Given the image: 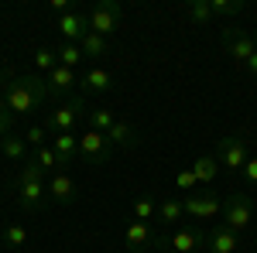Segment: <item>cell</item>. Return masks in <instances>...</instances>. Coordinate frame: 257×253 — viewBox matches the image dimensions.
Instances as JSON below:
<instances>
[{"mask_svg":"<svg viewBox=\"0 0 257 253\" xmlns=\"http://www.w3.org/2000/svg\"><path fill=\"white\" fill-rule=\"evenodd\" d=\"M48 96H52V93H48L45 76H38V72H31V76H14V72L0 69V99L7 103V110H11L14 117H31Z\"/></svg>","mask_w":257,"mask_h":253,"instance_id":"1","label":"cell"},{"mask_svg":"<svg viewBox=\"0 0 257 253\" xmlns=\"http://www.w3.org/2000/svg\"><path fill=\"white\" fill-rule=\"evenodd\" d=\"M14 198H18L21 212L38 215L48 209V181H45V171H41L35 161H24L21 164L18 178H14Z\"/></svg>","mask_w":257,"mask_h":253,"instance_id":"2","label":"cell"},{"mask_svg":"<svg viewBox=\"0 0 257 253\" xmlns=\"http://www.w3.org/2000/svg\"><path fill=\"white\" fill-rule=\"evenodd\" d=\"M257 219V209L247 192H233L230 198H223V226H230L233 233H247Z\"/></svg>","mask_w":257,"mask_h":253,"instance_id":"3","label":"cell"},{"mask_svg":"<svg viewBox=\"0 0 257 253\" xmlns=\"http://www.w3.org/2000/svg\"><path fill=\"white\" fill-rule=\"evenodd\" d=\"M89 110H86V99L82 96H69L62 106H55L52 113H48V134H76V123H79L82 117H86Z\"/></svg>","mask_w":257,"mask_h":253,"instance_id":"4","label":"cell"},{"mask_svg":"<svg viewBox=\"0 0 257 253\" xmlns=\"http://www.w3.org/2000/svg\"><path fill=\"white\" fill-rule=\"evenodd\" d=\"M216 161H219V168H226L230 175H233V171H243V164L250 161V144H247V134L219 137Z\"/></svg>","mask_w":257,"mask_h":253,"instance_id":"5","label":"cell"},{"mask_svg":"<svg viewBox=\"0 0 257 253\" xmlns=\"http://www.w3.org/2000/svg\"><path fill=\"white\" fill-rule=\"evenodd\" d=\"M219 45H223V52H226L233 62H240V65H247V59L257 52V38L250 35V31H243V28H233V24L223 28Z\"/></svg>","mask_w":257,"mask_h":253,"instance_id":"6","label":"cell"},{"mask_svg":"<svg viewBox=\"0 0 257 253\" xmlns=\"http://www.w3.org/2000/svg\"><path fill=\"white\" fill-rule=\"evenodd\" d=\"M86 14H89V31H96L103 38H110L113 31H120V21H123V11H120L117 0H99Z\"/></svg>","mask_w":257,"mask_h":253,"instance_id":"7","label":"cell"},{"mask_svg":"<svg viewBox=\"0 0 257 253\" xmlns=\"http://www.w3.org/2000/svg\"><path fill=\"white\" fill-rule=\"evenodd\" d=\"M182 205H185V219H216L223 212V198L216 192H189Z\"/></svg>","mask_w":257,"mask_h":253,"instance_id":"8","label":"cell"},{"mask_svg":"<svg viewBox=\"0 0 257 253\" xmlns=\"http://www.w3.org/2000/svg\"><path fill=\"white\" fill-rule=\"evenodd\" d=\"M110 154H113V144L106 140V134H99V130L79 134V157L82 161H89V164H106Z\"/></svg>","mask_w":257,"mask_h":253,"instance_id":"9","label":"cell"},{"mask_svg":"<svg viewBox=\"0 0 257 253\" xmlns=\"http://www.w3.org/2000/svg\"><path fill=\"white\" fill-rule=\"evenodd\" d=\"M123 243H127V250L131 253H144V250H158V236H155V229L148 226V222H127V229H123Z\"/></svg>","mask_w":257,"mask_h":253,"instance_id":"10","label":"cell"},{"mask_svg":"<svg viewBox=\"0 0 257 253\" xmlns=\"http://www.w3.org/2000/svg\"><path fill=\"white\" fill-rule=\"evenodd\" d=\"M59 31H62V41H72V45H79L86 35H89V14L86 11H69V14H62L59 18Z\"/></svg>","mask_w":257,"mask_h":253,"instance_id":"11","label":"cell"},{"mask_svg":"<svg viewBox=\"0 0 257 253\" xmlns=\"http://www.w3.org/2000/svg\"><path fill=\"white\" fill-rule=\"evenodd\" d=\"M206 250L209 253H237L240 250V236L230 229V226H213V229H206Z\"/></svg>","mask_w":257,"mask_h":253,"instance_id":"12","label":"cell"},{"mask_svg":"<svg viewBox=\"0 0 257 253\" xmlns=\"http://www.w3.org/2000/svg\"><path fill=\"white\" fill-rule=\"evenodd\" d=\"M165 243H168V250H175V253H196L199 246H206V233L182 226V229H175V236L165 239Z\"/></svg>","mask_w":257,"mask_h":253,"instance_id":"13","label":"cell"},{"mask_svg":"<svg viewBox=\"0 0 257 253\" xmlns=\"http://www.w3.org/2000/svg\"><path fill=\"white\" fill-rule=\"evenodd\" d=\"M48 198L55 202V205H69V202H76V181L59 171V175L48 178Z\"/></svg>","mask_w":257,"mask_h":253,"instance_id":"14","label":"cell"},{"mask_svg":"<svg viewBox=\"0 0 257 253\" xmlns=\"http://www.w3.org/2000/svg\"><path fill=\"white\" fill-rule=\"evenodd\" d=\"M45 82H48V93H52V96H65V93H72V86H76L79 79H76V69L55 65V69L45 76Z\"/></svg>","mask_w":257,"mask_h":253,"instance_id":"15","label":"cell"},{"mask_svg":"<svg viewBox=\"0 0 257 253\" xmlns=\"http://www.w3.org/2000/svg\"><path fill=\"white\" fill-rule=\"evenodd\" d=\"M106 140L113 144V147H120V151H131V147H138L141 134L131 127V123H123V120H117L113 127H110V134H106Z\"/></svg>","mask_w":257,"mask_h":253,"instance_id":"16","label":"cell"},{"mask_svg":"<svg viewBox=\"0 0 257 253\" xmlns=\"http://www.w3.org/2000/svg\"><path fill=\"white\" fill-rule=\"evenodd\" d=\"M52 151L59 154L62 164H72L79 157V134H55L52 137Z\"/></svg>","mask_w":257,"mask_h":253,"instance_id":"17","label":"cell"},{"mask_svg":"<svg viewBox=\"0 0 257 253\" xmlns=\"http://www.w3.org/2000/svg\"><path fill=\"white\" fill-rule=\"evenodd\" d=\"M219 161H216V154H202V157H196L192 161V175H196V181L199 185H213L219 178Z\"/></svg>","mask_w":257,"mask_h":253,"instance_id":"18","label":"cell"},{"mask_svg":"<svg viewBox=\"0 0 257 253\" xmlns=\"http://www.w3.org/2000/svg\"><path fill=\"white\" fill-rule=\"evenodd\" d=\"M0 151H4V157L7 161H14V164H24L28 161V140L18 134H7L0 137Z\"/></svg>","mask_w":257,"mask_h":253,"instance_id":"19","label":"cell"},{"mask_svg":"<svg viewBox=\"0 0 257 253\" xmlns=\"http://www.w3.org/2000/svg\"><path fill=\"white\" fill-rule=\"evenodd\" d=\"M82 89H86V93H110V89H113V76H110L106 69H89V72L82 76Z\"/></svg>","mask_w":257,"mask_h":253,"instance_id":"20","label":"cell"},{"mask_svg":"<svg viewBox=\"0 0 257 253\" xmlns=\"http://www.w3.org/2000/svg\"><path fill=\"white\" fill-rule=\"evenodd\" d=\"M155 219L165 222V226L182 222V219H185V205H182V198H165V202H158V215H155Z\"/></svg>","mask_w":257,"mask_h":253,"instance_id":"21","label":"cell"},{"mask_svg":"<svg viewBox=\"0 0 257 253\" xmlns=\"http://www.w3.org/2000/svg\"><path fill=\"white\" fill-rule=\"evenodd\" d=\"M79 48H82V55L103 59V55H110V38H103V35H96V31H89V35L79 41Z\"/></svg>","mask_w":257,"mask_h":253,"instance_id":"22","label":"cell"},{"mask_svg":"<svg viewBox=\"0 0 257 253\" xmlns=\"http://www.w3.org/2000/svg\"><path fill=\"white\" fill-rule=\"evenodd\" d=\"M31 161H35V164H38L41 171H45V175H59V154H55V151H52V144H45V147H38V151H35V154H31Z\"/></svg>","mask_w":257,"mask_h":253,"instance_id":"23","label":"cell"},{"mask_svg":"<svg viewBox=\"0 0 257 253\" xmlns=\"http://www.w3.org/2000/svg\"><path fill=\"white\" fill-rule=\"evenodd\" d=\"M86 120H89V130H99V134H110V127L117 123V117H113L110 110H103V106L89 110V113H86Z\"/></svg>","mask_w":257,"mask_h":253,"instance_id":"24","label":"cell"},{"mask_svg":"<svg viewBox=\"0 0 257 253\" xmlns=\"http://www.w3.org/2000/svg\"><path fill=\"white\" fill-rule=\"evenodd\" d=\"M55 55H59V65H65V69H76L86 55H82L79 45H72V41H62L59 48H55Z\"/></svg>","mask_w":257,"mask_h":253,"instance_id":"25","label":"cell"},{"mask_svg":"<svg viewBox=\"0 0 257 253\" xmlns=\"http://www.w3.org/2000/svg\"><path fill=\"white\" fill-rule=\"evenodd\" d=\"M24 243H28V229H24L21 222H7V226H4V246L21 250Z\"/></svg>","mask_w":257,"mask_h":253,"instance_id":"26","label":"cell"},{"mask_svg":"<svg viewBox=\"0 0 257 253\" xmlns=\"http://www.w3.org/2000/svg\"><path fill=\"white\" fill-rule=\"evenodd\" d=\"M185 14L196 21V24H209L213 21V7H209V0H189L185 4Z\"/></svg>","mask_w":257,"mask_h":253,"instance_id":"27","label":"cell"},{"mask_svg":"<svg viewBox=\"0 0 257 253\" xmlns=\"http://www.w3.org/2000/svg\"><path fill=\"white\" fill-rule=\"evenodd\" d=\"M209 7H213V18H233L247 4L243 0H209Z\"/></svg>","mask_w":257,"mask_h":253,"instance_id":"28","label":"cell"},{"mask_svg":"<svg viewBox=\"0 0 257 253\" xmlns=\"http://www.w3.org/2000/svg\"><path fill=\"white\" fill-rule=\"evenodd\" d=\"M55 65H59V55H55V48H38V52H35V69H38V76H41V72L48 76Z\"/></svg>","mask_w":257,"mask_h":253,"instance_id":"29","label":"cell"},{"mask_svg":"<svg viewBox=\"0 0 257 253\" xmlns=\"http://www.w3.org/2000/svg\"><path fill=\"white\" fill-rule=\"evenodd\" d=\"M158 215V202H151V198H138L134 202V219L138 222H148V219H155Z\"/></svg>","mask_w":257,"mask_h":253,"instance_id":"30","label":"cell"},{"mask_svg":"<svg viewBox=\"0 0 257 253\" xmlns=\"http://www.w3.org/2000/svg\"><path fill=\"white\" fill-rule=\"evenodd\" d=\"M175 188L178 192H196L199 188V181H196V175H192V168H182V171H175Z\"/></svg>","mask_w":257,"mask_h":253,"instance_id":"31","label":"cell"},{"mask_svg":"<svg viewBox=\"0 0 257 253\" xmlns=\"http://www.w3.org/2000/svg\"><path fill=\"white\" fill-rule=\"evenodd\" d=\"M24 140H28V147H45V140H48V127H41V123H35V127H28V134H24Z\"/></svg>","mask_w":257,"mask_h":253,"instance_id":"32","label":"cell"},{"mask_svg":"<svg viewBox=\"0 0 257 253\" xmlns=\"http://www.w3.org/2000/svg\"><path fill=\"white\" fill-rule=\"evenodd\" d=\"M14 123H18V117L7 110V103L0 99V137H7V134H14Z\"/></svg>","mask_w":257,"mask_h":253,"instance_id":"33","label":"cell"},{"mask_svg":"<svg viewBox=\"0 0 257 253\" xmlns=\"http://www.w3.org/2000/svg\"><path fill=\"white\" fill-rule=\"evenodd\" d=\"M240 175H243L247 185H254V188H257V157H250V161L243 164V171H240Z\"/></svg>","mask_w":257,"mask_h":253,"instance_id":"34","label":"cell"},{"mask_svg":"<svg viewBox=\"0 0 257 253\" xmlns=\"http://www.w3.org/2000/svg\"><path fill=\"white\" fill-rule=\"evenodd\" d=\"M52 11H55V14H69V11H76V0H52Z\"/></svg>","mask_w":257,"mask_h":253,"instance_id":"35","label":"cell"},{"mask_svg":"<svg viewBox=\"0 0 257 253\" xmlns=\"http://www.w3.org/2000/svg\"><path fill=\"white\" fill-rule=\"evenodd\" d=\"M243 69H247L250 76H257V52H254V55H250V59H247V65H243Z\"/></svg>","mask_w":257,"mask_h":253,"instance_id":"36","label":"cell"},{"mask_svg":"<svg viewBox=\"0 0 257 253\" xmlns=\"http://www.w3.org/2000/svg\"><path fill=\"white\" fill-rule=\"evenodd\" d=\"M158 253H175V250H168V243H165V239H158Z\"/></svg>","mask_w":257,"mask_h":253,"instance_id":"37","label":"cell"},{"mask_svg":"<svg viewBox=\"0 0 257 253\" xmlns=\"http://www.w3.org/2000/svg\"><path fill=\"white\" fill-rule=\"evenodd\" d=\"M0 246H4V229H0Z\"/></svg>","mask_w":257,"mask_h":253,"instance_id":"38","label":"cell"}]
</instances>
